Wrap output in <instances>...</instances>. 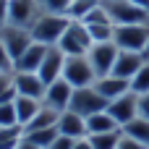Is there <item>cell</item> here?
Segmentation results:
<instances>
[{"label": "cell", "instance_id": "6da1fadb", "mask_svg": "<svg viewBox=\"0 0 149 149\" xmlns=\"http://www.w3.org/2000/svg\"><path fill=\"white\" fill-rule=\"evenodd\" d=\"M68 24H71V18L65 13H42L29 31H31V39L34 42H42L47 47H55L60 42V37L65 34Z\"/></svg>", "mask_w": 149, "mask_h": 149}, {"label": "cell", "instance_id": "7a4b0ae2", "mask_svg": "<svg viewBox=\"0 0 149 149\" xmlns=\"http://www.w3.org/2000/svg\"><path fill=\"white\" fill-rule=\"evenodd\" d=\"M92 45H94V39H92L86 24L84 21H71L68 29H65V34L60 37V42L55 47H60L65 55H86L92 50Z\"/></svg>", "mask_w": 149, "mask_h": 149}, {"label": "cell", "instance_id": "3957f363", "mask_svg": "<svg viewBox=\"0 0 149 149\" xmlns=\"http://www.w3.org/2000/svg\"><path fill=\"white\" fill-rule=\"evenodd\" d=\"M63 79L73 89H81V86H92L97 81V73H94V68H92V63H89L86 55H65Z\"/></svg>", "mask_w": 149, "mask_h": 149}, {"label": "cell", "instance_id": "277c9868", "mask_svg": "<svg viewBox=\"0 0 149 149\" xmlns=\"http://www.w3.org/2000/svg\"><path fill=\"white\" fill-rule=\"evenodd\" d=\"M110 21L115 26H126V24H149V13L144 8L134 5L131 0H102Z\"/></svg>", "mask_w": 149, "mask_h": 149}, {"label": "cell", "instance_id": "5b68a950", "mask_svg": "<svg viewBox=\"0 0 149 149\" xmlns=\"http://www.w3.org/2000/svg\"><path fill=\"white\" fill-rule=\"evenodd\" d=\"M113 42L118 45V50L144 52V47L149 45V24H126V26H115Z\"/></svg>", "mask_w": 149, "mask_h": 149}, {"label": "cell", "instance_id": "8992f818", "mask_svg": "<svg viewBox=\"0 0 149 149\" xmlns=\"http://www.w3.org/2000/svg\"><path fill=\"white\" fill-rule=\"evenodd\" d=\"M68 110H73V113H79V115L89 118V115H94V113L107 110V100H105L94 86H81V89H73V97H71Z\"/></svg>", "mask_w": 149, "mask_h": 149}, {"label": "cell", "instance_id": "52a82bcc", "mask_svg": "<svg viewBox=\"0 0 149 149\" xmlns=\"http://www.w3.org/2000/svg\"><path fill=\"white\" fill-rule=\"evenodd\" d=\"M118 52H120V50H118L115 42H94V45H92V50L86 52V58H89V63H92L97 79L113 73V65H115Z\"/></svg>", "mask_w": 149, "mask_h": 149}, {"label": "cell", "instance_id": "ba28073f", "mask_svg": "<svg viewBox=\"0 0 149 149\" xmlns=\"http://www.w3.org/2000/svg\"><path fill=\"white\" fill-rule=\"evenodd\" d=\"M39 16H42V10H39L37 0H8V24L10 26L31 29Z\"/></svg>", "mask_w": 149, "mask_h": 149}, {"label": "cell", "instance_id": "9c48e42d", "mask_svg": "<svg viewBox=\"0 0 149 149\" xmlns=\"http://www.w3.org/2000/svg\"><path fill=\"white\" fill-rule=\"evenodd\" d=\"M0 39H3V45H5V50H8V55H10V60H13V63H16V60L26 52V47L34 42L29 29L10 26V24H8L5 29H0Z\"/></svg>", "mask_w": 149, "mask_h": 149}, {"label": "cell", "instance_id": "30bf717a", "mask_svg": "<svg viewBox=\"0 0 149 149\" xmlns=\"http://www.w3.org/2000/svg\"><path fill=\"white\" fill-rule=\"evenodd\" d=\"M107 113H110V115H113V120L123 128L128 120H134V118L139 115V94H134V92L120 94L118 100L107 102Z\"/></svg>", "mask_w": 149, "mask_h": 149}, {"label": "cell", "instance_id": "8fae6325", "mask_svg": "<svg viewBox=\"0 0 149 149\" xmlns=\"http://www.w3.org/2000/svg\"><path fill=\"white\" fill-rule=\"evenodd\" d=\"M13 89L18 97H34V100H45L47 84L39 79V73H29V71H13Z\"/></svg>", "mask_w": 149, "mask_h": 149}, {"label": "cell", "instance_id": "7c38bea8", "mask_svg": "<svg viewBox=\"0 0 149 149\" xmlns=\"http://www.w3.org/2000/svg\"><path fill=\"white\" fill-rule=\"evenodd\" d=\"M63 65H65V52L60 47H50L37 73H39V79L45 84H52V81L63 79Z\"/></svg>", "mask_w": 149, "mask_h": 149}, {"label": "cell", "instance_id": "4fadbf2b", "mask_svg": "<svg viewBox=\"0 0 149 149\" xmlns=\"http://www.w3.org/2000/svg\"><path fill=\"white\" fill-rule=\"evenodd\" d=\"M147 63V58L141 55V52H131V50H120L118 52V58H115V65H113V76H118V79H126V81H131L136 73H139V68Z\"/></svg>", "mask_w": 149, "mask_h": 149}, {"label": "cell", "instance_id": "5bb4252c", "mask_svg": "<svg viewBox=\"0 0 149 149\" xmlns=\"http://www.w3.org/2000/svg\"><path fill=\"white\" fill-rule=\"evenodd\" d=\"M71 97H73V86L65 81V79H58V81H52V84H47V92H45V105L47 107H52V110H68V105H71Z\"/></svg>", "mask_w": 149, "mask_h": 149}, {"label": "cell", "instance_id": "9a60e30c", "mask_svg": "<svg viewBox=\"0 0 149 149\" xmlns=\"http://www.w3.org/2000/svg\"><path fill=\"white\" fill-rule=\"evenodd\" d=\"M58 131L60 136H68V139H86L89 131H86V118L73 113V110H63L60 118H58Z\"/></svg>", "mask_w": 149, "mask_h": 149}, {"label": "cell", "instance_id": "2e32d148", "mask_svg": "<svg viewBox=\"0 0 149 149\" xmlns=\"http://www.w3.org/2000/svg\"><path fill=\"white\" fill-rule=\"evenodd\" d=\"M47 45H42V42H31L29 47H26V52L13 63V71H29V73H37L39 71V65H42V60H45V55H47Z\"/></svg>", "mask_w": 149, "mask_h": 149}, {"label": "cell", "instance_id": "e0dca14e", "mask_svg": "<svg viewBox=\"0 0 149 149\" xmlns=\"http://www.w3.org/2000/svg\"><path fill=\"white\" fill-rule=\"evenodd\" d=\"M107 102H113V100H118L120 94H126V92H131V81H126V79H118V76H113V73H107V76H100L94 84H92Z\"/></svg>", "mask_w": 149, "mask_h": 149}, {"label": "cell", "instance_id": "ac0fdd59", "mask_svg": "<svg viewBox=\"0 0 149 149\" xmlns=\"http://www.w3.org/2000/svg\"><path fill=\"white\" fill-rule=\"evenodd\" d=\"M86 131H89V136H94V134L120 131V126L113 120V115H110L107 110H102V113H94V115H89V118H86Z\"/></svg>", "mask_w": 149, "mask_h": 149}, {"label": "cell", "instance_id": "d6986e66", "mask_svg": "<svg viewBox=\"0 0 149 149\" xmlns=\"http://www.w3.org/2000/svg\"><path fill=\"white\" fill-rule=\"evenodd\" d=\"M16 115H18V123L21 126H29L31 118L39 113L42 107V100H34V97H16Z\"/></svg>", "mask_w": 149, "mask_h": 149}, {"label": "cell", "instance_id": "ffe728a7", "mask_svg": "<svg viewBox=\"0 0 149 149\" xmlns=\"http://www.w3.org/2000/svg\"><path fill=\"white\" fill-rule=\"evenodd\" d=\"M58 118H60V110H52V107H47L45 102H42V107H39V113L31 118V123L29 126H24V131H39V128H52V126H58Z\"/></svg>", "mask_w": 149, "mask_h": 149}, {"label": "cell", "instance_id": "44dd1931", "mask_svg": "<svg viewBox=\"0 0 149 149\" xmlns=\"http://www.w3.org/2000/svg\"><path fill=\"white\" fill-rule=\"evenodd\" d=\"M126 136H131V139H136L139 144H144L149 147V118H141V115H136L134 120H128L123 128H120Z\"/></svg>", "mask_w": 149, "mask_h": 149}, {"label": "cell", "instance_id": "7402d4cb", "mask_svg": "<svg viewBox=\"0 0 149 149\" xmlns=\"http://www.w3.org/2000/svg\"><path fill=\"white\" fill-rule=\"evenodd\" d=\"M24 136H26V141H31L37 149H47L60 136V131H58V126H52V128H39V131H24Z\"/></svg>", "mask_w": 149, "mask_h": 149}, {"label": "cell", "instance_id": "603a6c76", "mask_svg": "<svg viewBox=\"0 0 149 149\" xmlns=\"http://www.w3.org/2000/svg\"><path fill=\"white\" fill-rule=\"evenodd\" d=\"M100 3H102V0H71V5H68V13H65V16H68L71 21H84V18L94 10Z\"/></svg>", "mask_w": 149, "mask_h": 149}, {"label": "cell", "instance_id": "cb8c5ba5", "mask_svg": "<svg viewBox=\"0 0 149 149\" xmlns=\"http://www.w3.org/2000/svg\"><path fill=\"white\" fill-rule=\"evenodd\" d=\"M21 141H24V126L0 128V149H18Z\"/></svg>", "mask_w": 149, "mask_h": 149}, {"label": "cell", "instance_id": "d4e9b609", "mask_svg": "<svg viewBox=\"0 0 149 149\" xmlns=\"http://www.w3.org/2000/svg\"><path fill=\"white\" fill-rule=\"evenodd\" d=\"M120 134L123 131H110V134H94V136H89L92 149H118Z\"/></svg>", "mask_w": 149, "mask_h": 149}, {"label": "cell", "instance_id": "484cf974", "mask_svg": "<svg viewBox=\"0 0 149 149\" xmlns=\"http://www.w3.org/2000/svg\"><path fill=\"white\" fill-rule=\"evenodd\" d=\"M131 92H134V94H139V97L149 92V60L139 68V73L131 79Z\"/></svg>", "mask_w": 149, "mask_h": 149}, {"label": "cell", "instance_id": "4316f807", "mask_svg": "<svg viewBox=\"0 0 149 149\" xmlns=\"http://www.w3.org/2000/svg\"><path fill=\"white\" fill-rule=\"evenodd\" d=\"M16 102V100H13ZM13 102H0V128H10V126H21L18 115H16V105Z\"/></svg>", "mask_w": 149, "mask_h": 149}, {"label": "cell", "instance_id": "83f0119b", "mask_svg": "<svg viewBox=\"0 0 149 149\" xmlns=\"http://www.w3.org/2000/svg\"><path fill=\"white\" fill-rule=\"evenodd\" d=\"M42 13H68L71 0H37Z\"/></svg>", "mask_w": 149, "mask_h": 149}, {"label": "cell", "instance_id": "f1b7e54d", "mask_svg": "<svg viewBox=\"0 0 149 149\" xmlns=\"http://www.w3.org/2000/svg\"><path fill=\"white\" fill-rule=\"evenodd\" d=\"M10 89H13V71H3L0 68V97L5 92H10Z\"/></svg>", "mask_w": 149, "mask_h": 149}, {"label": "cell", "instance_id": "f546056e", "mask_svg": "<svg viewBox=\"0 0 149 149\" xmlns=\"http://www.w3.org/2000/svg\"><path fill=\"white\" fill-rule=\"evenodd\" d=\"M118 149H147V147H144V144H139L136 139H131V136L120 134V141H118Z\"/></svg>", "mask_w": 149, "mask_h": 149}, {"label": "cell", "instance_id": "4dcf8cb0", "mask_svg": "<svg viewBox=\"0 0 149 149\" xmlns=\"http://www.w3.org/2000/svg\"><path fill=\"white\" fill-rule=\"evenodd\" d=\"M0 68H3V71H13V60H10V55H8L3 39H0Z\"/></svg>", "mask_w": 149, "mask_h": 149}, {"label": "cell", "instance_id": "1f68e13d", "mask_svg": "<svg viewBox=\"0 0 149 149\" xmlns=\"http://www.w3.org/2000/svg\"><path fill=\"white\" fill-rule=\"evenodd\" d=\"M139 115L141 118H149V92L139 97Z\"/></svg>", "mask_w": 149, "mask_h": 149}, {"label": "cell", "instance_id": "d6a6232c", "mask_svg": "<svg viewBox=\"0 0 149 149\" xmlns=\"http://www.w3.org/2000/svg\"><path fill=\"white\" fill-rule=\"evenodd\" d=\"M8 26V0H0V29Z\"/></svg>", "mask_w": 149, "mask_h": 149}, {"label": "cell", "instance_id": "836d02e7", "mask_svg": "<svg viewBox=\"0 0 149 149\" xmlns=\"http://www.w3.org/2000/svg\"><path fill=\"white\" fill-rule=\"evenodd\" d=\"M73 149H92L89 136H86V139H76V141H73Z\"/></svg>", "mask_w": 149, "mask_h": 149}, {"label": "cell", "instance_id": "e575fe53", "mask_svg": "<svg viewBox=\"0 0 149 149\" xmlns=\"http://www.w3.org/2000/svg\"><path fill=\"white\" fill-rule=\"evenodd\" d=\"M131 3H134V5H139V8H144V10L149 13V0H131Z\"/></svg>", "mask_w": 149, "mask_h": 149}, {"label": "cell", "instance_id": "d590c367", "mask_svg": "<svg viewBox=\"0 0 149 149\" xmlns=\"http://www.w3.org/2000/svg\"><path fill=\"white\" fill-rule=\"evenodd\" d=\"M18 149H37V147H34V144H31V141H26V136H24V141H21V144H18Z\"/></svg>", "mask_w": 149, "mask_h": 149}, {"label": "cell", "instance_id": "8d00e7d4", "mask_svg": "<svg viewBox=\"0 0 149 149\" xmlns=\"http://www.w3.org/2000/svg\"><path fill=\"white\" fill-rule=\"evenodd\" d=\"M147 149H149V147H147Z\"/></svg>", "mask_w": 149, "mask_h": 149}]
</instances>
